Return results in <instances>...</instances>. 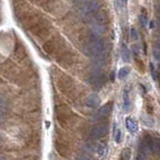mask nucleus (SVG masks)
Returning a JSON list of instances; mask_svg holds the SVG:
<instances>
[{"mask_svg": "<svg viewBox=\"0 0 160 160\" xmlns=\"http://www.w3.org/2000/svg\"><path fill=\"white\" fill-rule=\"evenodd\" d=\"M85 55L95 60L96 64H101L106 56V45L99 37L91 35L90 39L82 48Z\"/></svg>", "mask_w": 160, "mask_h": 160, "instance_id": "obj_1", "label": "nucleus"}, {"mask_svg": "<svg viewBox=\"0 0 160 160\" xmlns=\"http://www.w3.org/2000/svg\"><path fill=\"white\" fill-rule=\"evenodd\" d=\"M79 14L85 17H90L98 12L99 3L96 0H83L80 1L76 6Z\"/></svg>", "mask_w": 160, "mask_h": 160, "instance_id": "obj_2", "label": "nucleus"}, {"mask_svg": "<svg viewBox=\"0 0 160 160\" xmlns=\"http://www.w3.org/2000/svg\"><path fill=\"white\" fill-rule=\"evenodd\" d=\"M90 30L91 35L99 37L105 32L106 30V24H105V19L103 16L97 15L93 17L90 21Z\"/></svg>", "mask_w": 160, "mask_h": 160, "instance_id": "obj_3", "label": "nucleus"}, {"mask_svg": "<svg viewBox=\"0 0 160 160\" xmlns=\"http://www.w3.org/2000/svg\"><path fill=\"white\" fill-rule=\"evenodd\" d=\"M88 83H90L97 88H100L105 83V77L100 70V67L96 66V69L93 71V73L88 78Z\"/></svg>", "mask_w": 160, "mask_h": 160, "instance_id": "obj_4", "label": "nucleus"}, {"mask_svg": "<svg viewBox=\"0 0 160 160\" xmlns=\"http://www.w3.org/2000/svg\"><path fill=\"white\" fill-rule=\"evenodd\" d=\"M107 123L105 122H102V123H98L90 129L89 136L91 139H98L101 138L102 136H104L107 132Z\"/></svg>", "mask_w": 160, "mask_h": 160, "instance_id": "obj_5", "label": "nucleus"}, {"mask_svg": "<svg viewBox=\"0 0 160 160\" xmlns=\"http://www.w3.org/2000/svg\"><path fill=\"white\" fill-rule=\"evenodd\" d=\"M111 110H112V103H107L103 105L102 107H100L98 111L96 112L95 114V119L97 120H101L105 118L106 116H108L111 112Z\"/></svg>", "mask_w": 160, "mask_h": 160, "instance_id": "obj_6", "label": "nucleus"}, {"mask_svg": "<svg viewBox=\"0 0 160 160\" xmlns=\"http://www.w3.org/2000/svg\"><path fill=\"white\" fill-rule=\"evenodd\" d=\"M106 145L103 142H97L92 146L93 152L96 154L99 158H102L105 155V151H106Z\"/></svg>", "mask_w": 160, "mask_h": 160, "instance_id": "obj_7", "label": "nucleus"}, {"mask_svg": "<svg viewBox=\"0 0 160 160\" xmlns=\"http://www.w3.org/2000/svg\"><path fill=\"white\" fill-rule=\"evenodd\" d=\"M99 104V97L96 93H91L86 98V105L88 107L95 108Z\"/></svg>", "mask_w": 160, "mask_h": 160, "instance_id": "obj_8", "label": "nucleus"}, {"mask_svg": "<svg viewBox=\"0 0 160 160\" xmlns=\"http://www.w3.org/2000/svg\"><path fill=\"white\" fill-rule=\"evenodd\" d=\"M126 127L129 132L134 133L136 132L137 129H138V126H137V123L135 122V120L131 117H127L126 118Z\"/></svg>", "mask_w": 160, "mask_h": 160, "instance_id": "obj_9", "label": "nucleus"}, {"mask_svg": "<svg viewBox=\"0 0 160 160\" xmlns=\"http://www.w3.org/2000/svg\"><path fill=\"white\" fill-rule=\"evenodd\" d=\"M121 57H122V59H123V61L125 62H128L130 60V52L125 45H123V46L121 47Z\"/></svg>", "mask_w": 160, "mask_h": 160, "instance_id": "obj_10", "label": "nucleus"}, {"mask_svg": "<svg viewBox=\"0 0 160 160\" xmlns=\"http://www.w3.org/2000/svg\"><path fill=\"white\" fill-rule=\"evenodd\" d=\"M153 56L157 61H160V41H157L153 46Z\"/></svg>", "mask_w": 160, "mask_h": 160, "instance_id": "obj_11", "label": "nucleus"}, {"mask_svg": "<svg viewBox=\"0 0 160 160\" xmlns=\"http://www.w3.org/2000/svg\"><path fill=\"white\" fill-rule=\"evenodd\" d=\"M130 106V100H129V95L126 90H124L123 92V109L125 111L128 110V108Z\"/></svg>", "mask_w": 160, "mask_h": 160, "instance_id": "obj_12", "label": "nucleus"}, {"mask_svg": "<svg viewBox=\"0 0 160 160\" xmlns=\"http://www.w3.org/2000/svg\"><path fill=\"white\" fill-rule=\"evenodd\" d=\"M131 150L129 148H124L121 152V160H130Z\"/></svg>", "mask_w": 160, "mask_h": 160, "instance_id": "obj_13", "label": "nucleus"}, {"mask_svg": "<svg viewBox=\"0 0 160 160\" xmlns=\"http://www.w3.org/2000/svg\"><path fill=\"white\" fill-rule=\"evenodd\" d=\"M128 74H129V69H128L127 67H123L119 70L118 77H119V79H125L128 76Z\"/></svg>", "mask_w": 160, "mask_h": 160, "instance_id": "obj_14", "label": "nucleus"}, {"mask_svg": "<svg viewBox=\"0 0 160 160\" xmlns=\"http://www.w3.org/2000/svg\"><path fill=\"white\" fill-rule=\"evenodd\" d=\"M121 138H122L121 131H120V129H116L115 132H114V140H115L116 143H119Z\"/></svg>", "mask_w": 160, "mask_h": 160, "instance_id": "obj_15", "label": "nucleus"}, {"mask_svg": "<svg viewBox=\"0 0 160 160\" xmlns=\"http://www.w3.org/2000/svg\"><path fill=\"white\" fill-rule=\"evenodd\" d=\"M75 160H92V159H91L89 156H86V155H77Z\"/></svg>", "mask_w": 160, "mask_h": 160, "instance_id": "obj_16", "label": "nucleus"}, {"mask_svg": "<svg viewBox=\"0 0 160 160\" xmlns=\"http://www.w3.org/2000/svg\"><path fill=\"white\" fill-rule=\"evenodd\" d=\"M131 38H132L133 40H136L137 38H138V34H137L136 30L134 29V28L131 30Z\"/></svg>", "mask_w": 160, "mask_h": 160, "instance_id": "obj_17", "label": "nucleus"}, {"mask_svg": "<svg viewBox=\"0 0 160 160\" xmlns=\"http://www.w3.org/2000/svg\"><path fill=\"white\" fill-rule=\"evenodd\" d=\"M140 22H141V24H142V26H144L145 24H146V21H147V19H146V17H144L143 15H141L140 16Z\"/></svg>", "mask_w": 160, "mask_h": 160, "instance_id": "obj_18", "label": "nucleus"}, {"mask_svg": "<svg viewBox=\"0 0 160 160\" xmlns=\"http://www.w3.org/2000/svg\"><path fill=\"white\" fill-rule=\"evenodd\" d=\"M136 160H145V157H144V154H142V153H140L137 155L136 157Z\"/></svg>", "mask_w": 160, "mask_h": 160, "instance_id": "obj_19", "label": "nucleus"}, {"mask_svg": "<svg viewBox=\"0 0 160 160\" xmlns=\"http://www.w3.org/2000/svg\"><path fill=\"white\" fill-rule=\"evenodd\" d=\"M0 160H4V157H3V156H1V155H0Z\"/></svg>", "mask_w": 160, "mask_h": 160, "instance_id": "obj_20", "label": "nucleus"}, {"mask_svg": "<svg viewBox=\"0 0 160 160\" xmlns=\"http://www.w3.org/2000/svg\"><path fill=\"white\" fill-rule=\"evenodd\" d=\"M120 1H121V2H124V3H126L127 0H120Z\"/></svg>", "mask_w": 160, "mask_h": 160, "instance_id": "obj_21", "label": "nucleus"}, {"mask_svg": "<svg viewBox=\"0 0 160 160\" xmlns=\"http://www.w3.org/2000/svg\"><path fill=\"white\" fill-rule=\"evenodd\" d=\"M2 113H3V112H0V122H1V116H2Z\"/></svg>", "mask_w": 160, "mask_h": 160, "instance_id": "obj_22", "label": "nucleus"}, {"mask_svg": "<svg viewBox=\"0 0 160 160\" xmlns=\"http://www.w3.org/2000/svg\"><path fill=\"white\" fill-rule=\"evenodd\" d=\"M159 34H160V30H159Z\"/></svg>", "mask_w": 160, "mask_h": 160, "instance_id": "obj_23", "label": "nucleus"}, {"mask_svg": "<svg viewBox=\"0 0 160 160\" xmlns=\"http://www.w3.org/2000/svg\"><path fill=\"white\" fill-rule=\"evenodd\" d=\"M159 20H160V18H159Z\"/></svg>", "mask_w": 160, "mask_h": 160, "instance_id": "obj_24", "label": "nucleus"}]
</instances>
